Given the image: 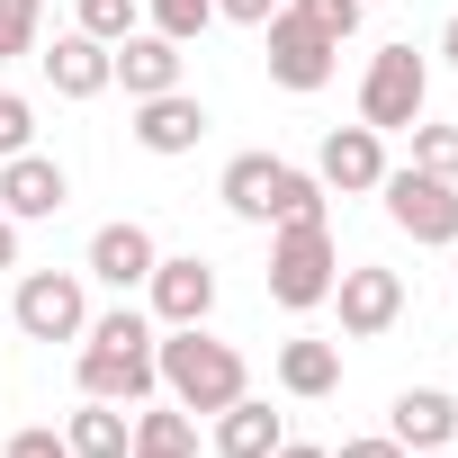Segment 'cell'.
Wrapping results in <instances>:
<instances>
[{"label":"cell","instance_id":"1","mask_svg":"<svg viewBox=\"0 0 458 458\" xmlns=\"http://www.w3.org/2000/svg\"><path fill=\"white\" fill-rule=\"evenodd\" d=\"M153 369H162V395H171L180 413H225L234 395H252L243 351H234V342H216L207 324H171V333L153 342Z\"/></svg>","mask_w":458,"mask_h":458},{"label":"cell","instance_id":"2","mask_svg":"<svg viewBox=\"0 0 458 458\" xmlns=\"http://www.w3.org/2000/svg\"><path fill=\"white\" fill-rule=\"evenodd\" d=\"M153 386H162V369H153V324H144L135 306L90 315V333H81V395H99V404H144Z\"/></svg>","mask_w":458,"mask_h":458},{"label":"cell","instance_id":"3","mask_svg":"<svg viewBox=\"0 0 458 458\" xmlns=\"http://www.w3.org/2000/svg\"><path fill=\"white\" fill-rule=\"evenodd\" d=\"M216 198L234 207L243 225H297V216H324V180L315 171H297V162H279V153H234L225 162V180H216Z\"/></svg>","mask_w":458,"mask_h":458},{"label":"cell","instance_id":"4","mask_svg":"<svg viewBox=\"0 0 458 458\" xmlns=\"http://www.w3.org/2000/svg\"><path fill=\"white\" fill-rule=\"evenodd\" d=\"M333 279H342L333 225H324V216L279 225V243H270V297H279L288 315H306V306H324V297H333Z\"/></svg>","mask_w":458,"mask_h":458},{"label":"cell","instance_id":"5","mask_svg":"<svg viewBox=\"0 0 458 458\" xmlns=\"http://www.w3.org/2000/svg\"><path fill=\"white\" fill-rule=\"evenodd\" d=\"M422 99H431V64H422L413 46L369 55V81H360V126L404 135V126H422Z\"/></svg>","mask_w":458,"mask_h":458},{"label":"cell","instance_id":"6","mask_svg":"<svg viewBox=\"0 0 458 458\" xmlns=\"http://www.w3.org/2000/svg\"><path fill=\"white\" fill-rule=\"evenodd\" d=\"M377 198H386V216H395V234H413V243H458V180H440V171H386L377 180Z\"/></svg>","mask_w":458,"mask_h":458},{"label":"cell","instance_id":"7","mask_svg":"<svg viewBox=\"0 0 458 458\" xmlns=\"http://www.w3.org/2000/svg\"><path fill=\"white\" fill-rule=\"evenodd\" d=\"M10 315H19L28 342H81L90 333V288L72 270H28L19 297H10Z\"/></svg>","mask_w":458,"mask_h":458},{"label":"cell","instance_id":"8","mask_svg":"<svg viewBox=\"0 0 458 458\" xmlns=\"http://www.w3.org/2000/svg\"><path fill=\"white\" fill-rule=\"evenodd\" d=\"M261 37H270V81H279V90H324V81H333V64H342V46H333V37H315V28L288 10V0H279V19H270Z\"/></svg>","mask_w":458,"mask_h":458},{"label":"cell","instance_id":"9","mask_svg":"<svg viewBox=\"0 0 458 458\" xmlns=\"http://www.w3.org/2000/svg\"><path fill=\"white\" fill-rule=\"evenodd\" d=\"M324 306H342V333H351V342H377V333L404 315V279H395V270H377V261H360V270H342V279H333V297H324Z\"/></svg>","mask_w":458,"mask_h":458},{"label":"cell","instance_id":"10","mask_svg":"<svg viewBox=\"0 0 458 458\" xmlns=\"http://www.w3.org/2000/svg\"><path fill=\"white\" fill-rule=\"evenodd\" d=\"M315 180H324L333 198H369V189L386 180V135H377V126H333L324 153H315Z\"/></svg>","mask_w":458,"mask_h":458},{"label":"cell","instance_id":"11","mask_svg":"<svg viewBox=\"0 0 458 458\" xmlns=\"http://www.w3.org/2000/svg\"><path fill=\"white\" fill-rule=\"evenodd\" d=\"M153 261H162V243H153V225H135V216H117V225L90 234V279L117 288V297H135L153 279Z\"/></svg>","mask_w":458,"mask_h":458},{"label":"cell","instance_id":"12","mask_svg":"<svg viewBox=\"0 0 458 458\" xmlns=\"http://www.w3.org/2000/svg\"><path fill=\"white\" fill-rule=\"evenodd\" d=\"M64 198H72V180H64V162H46L37 144L0 162V216H10V225H37V216H64Z\"/></svg>","mask_w":458,"mask_h":458},{"label":"cell","instance_id":"13","mask_svg":"<svg viewBox=\"0 0 458 458\" xmlns=\"http://www.w3.org/2000/svg\"><path fill=\"white\" fill-rule=\"evenodd\" d=\"M180 72H189V55L171 46V37H117L108 46V81H126V99H162V90H180Z\"/></svg>","mask_w":458,"mask_h":458},{"label":"cell","instance_id":"14","mask_svg":"<svg viewBox=\"0 0 458 458\" xmlns=\"http://www.w3.org/2000/svg\"><path fill=\"white\" fill-rule=\"evenodd\" d=\"M144 297H153V315H162V324H207V315H216V270H207L198 252H180V261H153Z\"/></svg>","mask_w":458,"mask_h":458},{"label":"cell","instance_id":"15","mask_svg":"<svg viewBox=\"0 0 458 458\" xmlns=\"http://www.w3.org/2000/svg\"><path fill=\"white\" fill-rule=\"evenodd\" d=\"M198 135H207V108H198V90H162V99H135V144L144 153H198Z\"/></svg>","mask_w":458,"mask_h":458},{"label":"cell","instance_id":"16","mask_svg":"<svg viewBox=\"0 0 458 458\" xmlns=\"http://www.w3.org/2000/svg\"><path fill=\"white\" fill-rule=\"evenodd\" d=\"M386 431H395L404 449H449V440H458V395H449V386H404V395L386 404Z\"/></svg>","mask_w":458,"mask_h":458},{"label":"cell","instance_id":"17","mask_svg":"<svg viewBox=\"0 0 458 458\" xmlns=\"http://www.w3.org/2000/svg\"><path fill=\"white\" fill-rule=\"evenodd\" d=\"M37 64H46L55 99H99V90H108V46H99V37H81V28H72V37H55Z\"/></svg>","mask_w":458,"mask_h":458},{"label":"cell","instance_id":"18","mask_svg":"<svg viewBox=\"0 0 458 458\" xmlns=\"http://www.w3.org/2000/svg\"><path fill=\"white\" fill-rule=\"evenodd\" d=\"M64 449H72V458H126V449H135V413L81 395V413L64 422Z\"/></svg>","mask_w":458,"mask_h":458},{"label":"cell","instance_id":"19","mask_svg":"<svg viewBox=\"0 0 458 458\" xmlns=\"http://www.w3.org/2000/svg\"><path fill=\"white\" fill-rule=\"evenodd\" d=\"M288 431H279V413L261 404V395H234V404H225L216 413V458H270Z\"/></svg>","mask_w":458,"mask_h":458},{"label":"cell","instance_id":"20","mask_svg":"<svg viewBox=\"0 0 458 458\" xmlns=\"http://www.w3.org/2000/svg\"><path fill=\"white\" fill-rule=\"evenodd\" d=\"M279 386L306 395V404L333 395V386H342V342H288V351H279Z\"/></svg>","mask_w":458,"mask_h":458},{"label":"cell","instance_id":"21","mask_svg":"<svg viewBox=\"0 0 458 458\" xmlns=\"http://www.w3.org/2000/svg\"><path fill=\"white\" fill-rule=\"evenodd\" d=\"M126 458H198V422L180 404H144L135 413V449Z\"/></svg>","mask_w":458,"mask_h":458},{"label":"cell","instance_id":"22","mask_svg":"<svg viewBox=\"0 0 458 458\" xmlns=\"http://www.w3.org/2000/svg\"><path fill=\"white\" fill-rule=\"evenodd\" d=\"M135 19H144V0H72V28H81V37H99V46L135 37Z\"/></svg>","mask_w":458,"mask_h":458},{"label":"cell","instance_id":"23","mask_svg":"<svg viewBox=\"0 0 458 458\" xmlns=\"http://www.w3.org/2000/svg\"><path fill=\"white\" fill-rule=\"evenodd\" d=\"M144 19H153V37L198 46V37H207V19H216V0H144Z\"/></svg>","mask_w":458,"mask_h":458},{"label":"cell","instance_id":"24","mask_svg":"<svg viewBox=\"0 0 458 458\" xmlns=\"http://www.w3.org/2000/svg\"><path fill=\"white\" fill-rule=\"evenodd\" d=\"M288 10H297L315 37H333V46H351V37H360V19H369L360 0H288Z\"/></svg>","mask_w":458,"mask_h":458},{"label":"cell","instance_id":"25","mask_svg":"<svg viewBox=\"0 0 458 458\" xmlns=\"http://www.w3.org/2000/svg\"><path fill=\"white\" fill-rule=\"evenodd\" d=\"M37 28H46V0H0V64L37 55Z\"/></svg>","mask_w":458,"mask_h":458},{"label":"cell","instance_id":"26","mask_svg":"<svg viewBox=\"0 0 458 458\" xmlns=\"http://www.w3.org/2000/svg\"><path fill=\"white\" fill-rule=\"evenodd\" d=\"M404 135H413V171L458 180V126H404Z\"/></svg>","mask_w":458,"mask_h":458},{"label":"cell","instance_id":"27","mask_svg":"<svg viewBox=\"0 0 458 458\" xmlns=\"http://www.w3.org/2000/svg\"><path fill=\"white\" fill-rule=\"evenodd\" d=\"M28 144H37V108H28L19 90H0V162L28 153Z\"/></svg>","mask_w":458,"mask_h":458},{"label":"cell","instance_id":"28","mask_svg":"<svg viewBox=\"0 0 458 458\" xmlns=\"http://www.w3.org/2000/svg\"><path fill=\"white\" fill-rule=\"evenodd\" d=\"M0 458H72V449H64V431L28 422V431H10V449H0Z\"/></svg>","mask_w":458,"mask_h":458},{"label":"cell","instance_id":"29","mask_svg":"<svg viewBox=\"0 0 458 458\" xmlns=\"http://www.w3.org/2000/svg\"><path fill=\"white\" fill-rule=\"evenodd\" d=\"M216 19H234V28H270V19H279V0H216Z\"/></svg>","mask_w":458,"mask_h":458},{"label":"cell","instance_id":"30","mask_svg":"<svg viewBox=\"0 0 458 458\" xmlns=\"http://www.w3.org/2000/svg\"><path fill=\"white\" fill-rule=\"evenodd\" d=\"M342 458H404L395 431H369V440H342Z\"/></svg>","mask_w":458,"mask_h":458},{"label":"cell","instance_id":"31","mask_svg":"<svg viewBox=\"0 0 458 458\" xmlns=\"http://www.w3.org/2000/svg\"><path fill=\"white\" fill-rule=\"evenodd\" d=\"M0 270H19V225L0 216Z\"/></svg>","mask_w":458,"mask_h":458},{"label":"cell","instance_id":"32","mask_svg":"<svg viewBox=\"0 0 458 458\" xmlns=\"http://www.w3.org/2000/svg\"><path fill=\"white\" fill-rule=\"evenodd\" d=\"M270 458H333V449H306V440H279Z\"/></svg>","mask_w":458,"mask_h":458},{"label":"cell","instance_id":"33","mask_svg":"<svg viewBox=\"0 0 458 458\" xmlns=\"http://www.w3.org/2000/svg\"><path fill=\"white\" fill-rule=\"evenodd\" d=\"M440 55H449V64H458V19H449V28H440Z\"/></svg>","mask_w":458,"mask_h":458},{"label":"cell","instance_id":"34","mask_svg":"<svg viewBox=\"0 0 458 458\" xmlns=\"http://www.w3.org/2000/svg\"><path fill=\"white\" fill-rule=\"evenodd\" d=\"M413 458H449V449H413Z\"/></svg>","mask_w":458,"mask_h":458},{"label":"cell","instance_id":"35","mask_svg":"<svg viewBox=\"0 0 458 458\" xmlns=\"http://www.w3.org/2000/svg\"><path fill=\"white\" fill-rule=\"evenodd\" d=\"M449 252H458V243H449Z\"/></svg>","mask_w":458,"mask_h":458}]
</instances>
